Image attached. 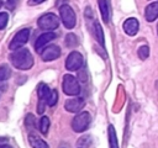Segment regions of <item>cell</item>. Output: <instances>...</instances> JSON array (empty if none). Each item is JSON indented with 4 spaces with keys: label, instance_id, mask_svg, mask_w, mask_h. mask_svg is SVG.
Here are the masks:
<instances>
[{
    "label": "cell",
    "instance_id": "2e32d148",
    "mask_svg": "<svg viewBox=\"0 0 158 148\" xmlns=\"http://www.w3.org/2000/svg\"><path fill=\"white\" fill-rule=\"evenodd\" d=\"M107 132H109V144H110V148H118V143H117V138H116V131H115L112 125L109 126Z\"/></svg>",
    "mask_w": 158,
    "mask_h": 148
},
{
    "label": "cell",
    "instance_id": "4fadbf2b",
    "mask_svg": "<svg viewBox=\"0 0 158 148\" xmlns=\"http://www.w3.org/2000/svg\"><path fill=\"white\" fill-rule=\"evenodd\" d=\"M52 94H53V90L49 89V86H47L44 83H41L38 85V88H37V95H38V99L40 100H42L46 104H48Z\"/></svg>",
    "mask_w": 158,
    "mask_h": 148
},
{
    "label": "cell",
    "instance_id": "83f0119b",
    "mask_svg": "<svg viewBox=\"0 0 158 148\" xmlns=\"http://www.w3.org/2000/svg\"><path fill=\"white\" fill-rule=\"evenodd\" d=\"M79 70H80V69H79ZM78 78H79L81 81H86L88 76H86V72H85V69H81V70L78 73Z\"/></svg>",
    "mask_w": 158,
    "mask_h": 148
},
{
    "label": "cell",
    "instance_id": "277c9868",
    "mask_svg": "<svg viewBox=\"0 0 158 148\" xmlns=\"http://www.w3.org/2000/svg\"><path fill=\"white\" fill-rule=\"evenodd\" d=\"M62 88H63L64 94L70 95V96H75V95H78L80 92V86H79L78 80L73 75H69V74H65L63 76Z\"/></svg>",
    "mask_w": 158,
    "mask_h": 148
},
{
    "label": "cell",
    "instance_id": "4dcf8cb0",
    "mask_svg": "<svg viewBox=\"0 0 158 148\" xmlns=\"http://www.w3.org/2000/svg\"><path fill=\"white\" fill-rule=\"evenodd\" d=\"M157 33H158V25H157Z\"/></svg>",
    "mask_w": 158,
    "mask_h": 148
},
{
    "label": "cell",
    "instance_id": "8fae6325",
    "mask_svg": "<svg viewBox=\"0 0 158 148\" xmlns=\"http://www.w3.org/2000/svg\"><path fill=\"white\" fill-rule=\"evenodd\" d=\"M99 4V9L101 12V17L104 20V22L109 23L110 18H111V5H110V0H98Z\"/></svg>",
    "mask_w": 158,
    "mask_h": 148
},
{
    "label": "cell",
    "instance_id": "484cf974",
    "mask_svg": "<svg viewBox=\"0 0 158 148\" xmlns=\"http://www.w3.org/2000/svg\"><path fill=\"white\" fill-rule=\"evenodd\" d=\"M0 148H12V147L9 144V141H7V138H5V137H1V138H0Z\"/></svg>",
    "mask_w": 158,
    "mask_h": 148
},
{
    "label": "cell",
    "instance_id": "52a82bcc",
    "mask_svg": "<svg viewBox=\"0 0 158 148\" xmlns=\"http://www.w3.org/2000/svg\"><path fill=\"white\" fill-rule=\"evenodd\" d=\"M83 64H84L83 56H81L79 52H77V51L72 52V53L67 57V59H65V68H67L68 70H72V72L79 70V69L83 67Z\"/></svg>",
    "mask_w": 158,
    "mask_h": 148
},
{
    "label": "cell",
    "instance_id": "6da1fadb",
    "mask_svg": "<svg viewBox=\"0 0 158 148\" xmlns=\"http://www.w3.org/2000/svg\"><path fill=\"white\" fill-rule=\"evenodd\" d=\"M10 59H11L12 65L21 70H27V69L32 68V65H33V57L30 53V51L26 48H19V49L14 51Z\"/></svg>",
    "mask_w": 158,
    "mask_h": 148
},
{
    "label": "cell",
    "instance_id": "f1b7e54d",
    "mask_svg": "<svg viewBox=\"0 0 158 148\" xmlns=\"http://www.w3.org/2000/svg\"><path fill=\"white\" fill-rule=\"evenodd\" d=\"M43 1H46V0H28V5H37V4H41V2H43Z\"/></svg>",
    "mask_w": 158,
    "mask_h": 148
},
{
    "label": "cell",
    "instance_id": "7a4b0ae2",
    "mask_svg": "<svg viewBox=\"0 0 158 148\" xmlns=\"http://www.w3.org/2000/svg\"><path fill=\"white\" fill-rule=\"evenodd\" d=\"M59 14H60V20L63 22V25L67 28H73L75 26L77 22V17H75V12L74 10L68 5V4H63L59 7Z\"/></svg>",
    "mask_w": 158,
    "mask_h": 148
},
{
    "label": "cell",
    "instance_id": "7c38bea8",
    "mask_svg": "<svg viewBox=\"0 0 158 148\" xmlns=\"http://www.w3.org/2000/svg\"><path fill=\"white\" fill-rule=\"evenodd\" d=\"M139 28V23L137 21V18L130 17L123 22V31L128 35V36H135L138 32Z\"/></svg>",
    "mask_w": 158,
    "mask_h": 148
},
{
    "label": "cell",
    "instance_id": "d4e9b609",
    "mask_svg": "<svg viewBox=\"0 0 158 148\" xmlns=\"http://www.w3.org/2000/svg\"><path fill=\"white\" fill-rule=\"evenodd\" d=\"M20 2V0H7L6 1V7L10 9V11L15 10V7L17 6V4Z\"/></svg>",
    "mask_w": 158,
    "mask_h": 148
},
{
    "label": "cell",
    "instance_id": "ac0fdd59",
    "mask_svg": "<svg viewBox=\"0 0 158 148\" xmlns=\"http://www.w3.org/2000/svg\"><path fill=\"white\" fill-rule=\"evenodd\" d=\"M49 125H51V122H49V118L47 116L41 117V120H40V131H41L42 134H47Z\"/></svg>",
    "mask_w": 158,
    "mask_h": 148
},
{
    "label": "cell",
    "instance_id": "d6986e66",
    "mask_svg": "<svg viewBox=\"0 0 158 148\" xmlns=\"http://www.w3.org/2000/svg\"><path fill=\"white\" fill-rule=\"evenodd\" d=\"M10 75H11L10 68H9L7 65H5V64L1 65V67H0V83L7 80V79L10 78Z\"/></svg>",
    "mask_w": 158,
    "mask_h": 148
},
{
    "label": "cell",
    "instance_id": "4316f807",
    "mask_svg": "<svg viewBox=\"0 0 158 148\" xmlns=\"http://www.w3.org/2000/svg\"><path fill=\"white\" fill-rule=\"evenodd\" d=\"M47 104L44 102V101H42V100H40V102H38V105H37V112L40 113V115H42L43 112H44V106H46Z\"/></svg>",
    "mask_w": 158,
    "mask_h": 148
},
{
    "label": "cell",
    "instance_id": "ba28073f",
    "mask_svg": "<svg viewBox=\"0 0 158 148\" xmlns=\"http://www.w3.org/2000/svg\"><path fill=\"white\" fill-rule=\"evenodd\" d=\"M60 56V48L56 44H51L48 47H46L42 52H41V58L44 62H51L57 59Z\"/></svg>",
    "mask_w": 158,
    "mask_h": 148
},
{
    "label": "cell",
    "instance_id": "3957f363",
    "mask_svg": "<svg viewBox=\"0 0 158 148\" xmlns=\"http://www.w3.org/2000/svg\"><path fill=\"white\" fill-rule=\"evenodd\" d=\"M91 122V116L89 112L83 111L79 115H77L72 121V128L74 132H84Z\"/></svg>",
    "mask_w": 158,
    "mask_h": 148
},
{
    "label": "cell",
    "instance_id": "7402d4cb",
    "mask_svg": "<svg viewBox=\"0 0 158 148\" xmlns=\"http://www.w3.org/2000/svg\"><path fill=\"white\" fill-rule=\"evenodd\" d=\"M149 56V48L148 46H142L138 48V57L141 59H147Z\"/></svg>",
    "mask_w": 158,
    "mask_h": 148
},
{
    "label": "cell",
    "instance_id": "ffe728a7",
    "mask_svg": "<svg viewBox=\"0 0 158 148\" xmlns=\"http://www.w3.org/2000/svg\"><path fill=\"white\" fill-rule=\"evenodd\" d=\"M64 42H65L67 47H75L78 44V38H77V36L74 33H68L65 36V41Z\"/></svg>",
    "mask_w": 158,
    "mask_h": 148
},
{
    "label": "cell",
    "instance_id": "9a60e30c",
    "mask_svg": "<svg viewBox=\"0 0 158 148\" xmlns=\"http://www.w3.org/2000/svg\"><path fill=\"white\" fill-rule=\"evenodd\" d=\"M28 142L32 148H49V146L43 139L38 138L36 134H32V133L28 134Z\"/></svg>",
    "mask_w": 158,
    "mask_h": 148
},
{
    "label": "cell",
    "instance_id": "5bb4252c",
    "mask_svg": "<svg viewBox=\"0 0 158 148\" xmlns=\"http://www.w3.org/2000/svg\"><path fill=\"white\" fill-rule=\"evenodd\" d=\"M144 16H146V20L149 22L158 18V1H154V2H151L149 5H147V7L144 10Z\"/></svg>",
    "mask_w": 158,
    "mask_h": 148
},
{
    "label": "cell",
    "instance_id": "e0dca14e",
    "mask_svg": "<svg viewBox=\"0 0 158 148\" xmlns=\"http://www.w3.org/2000/svg\"><path fill=\"white\" fill-rule=\"evenodd\" d=\"M94 32H95V37L98 39V42L104 47L105 46V42H104V33H102V28L100 26L99 22H95L94 23Z\"/></svg>",
    "mask_w": 158,
    "mask_h": 148
},
{
    "label": "cell",
    "instance_id": "5b68a950",
    "mask_svg": "<svg viewBox=\"0 0 158 148\" xmlns=\"http://www.w3.org/2000/svg\"><path fill=\"white\" fill-rule=\"evenodd\" d=\"M38 27L44 31H53L59 26V18L54 14H44L38 18Z\"/></svg>",
    "mask_w": 158,
    "mask_h": 148
},
{
    "label": "cell",
    "instance_id": "f546056e",
    "mask_svg": "<svg viewBox=\"0 0 158 148\" xmlns=\"http://www.w3.org/2000/svg\"><path fill=\"white\" fill-rule=\"evenodd\" d=\"M1 5H2V1H1V0H0V7H1Z\"/></svg>",
    "mask_w": 158,
    "mask_h": 148
},
{
    "label": "cell",
    "instance_id": "603a6c76",
    "mask_svg": "<svg viewBox=\"0 0 158 148\" xmlns=\"http://www.w3.org/2000/svg\"><path fill=\"white\" fill-rule=\"evenodd\" d=\"M7 20H9L7 12H0V30H4L6 27Z\"/></svg>",
    "mask_w": 158,
    "mask_h": 148
},
{
    "label": "cell",
    "instance_id": "9c48e42d",
    "mask_svg": "<svg viewBox=\"0 0 158 148\" xmlns=\"http://www.w3.org/2000/svg\"><path fill=\"white\" fill-rule=\"evenodd\" d=\"M84 105H85L84 99H81V97H74V99L67 100L65 104H64V107L69 112H79L84 107Z\"/></svg>",
    "mask_w": 158,
    "mask_h": 148
},
{
    "label": "cell",
    "instance_id": "30bf717a",
    "mask_svg": "<svg viewBox=\"0 0 158 148\" xmlns=\"http://www.w3.org/2000/svg\"><path fill=\"white\" fill-rule=\"evenodd\" d=\"M56 38V35L53 33V32H44V33H42L38 38H37V41H36V43H35V48H36V51L40 53V52H42L43 51V47L47 44V43H49L51 41H53Z\"/></svg>",
    "mask_w": 158,
    "mask_h": 148
},
{
    "label": "cell",
    "instance_id": "44dd1931",
    "mask_svg": "<svg viewBox=\"0 0 158 148\" xmlns=\"http://www.w3.org/2000/svg\"><path fill=\"white\" fill-rule=\"evenodd\" d=\"M25 126H26L27 130H30V131L35 130V127H36V125H35V116H33L32 113L26 115V118H25Z\"/></svg>",
    "mask_w": 158,
    "mask_h": 148
},
{
    "label": "cell",
    "instance_id": "cb8c5ba5",
    "mask_svg": "<svg viewBox=\"0 0 158 148\" xmlns=\"http://www.w3.org/2000/svg\"><path fill=\"white\" fill-rule=\"evenodd\" d=\"M57 100H58V92H57V90H53V94H52V96H51V99H49V101H48L47 105L54 106L56 102H57Z\"/></svg>",
    "mask_w": 158,
    "mask_h": 148
},
{
    "label": "cell",
    "instance_id": "8992f818",
    "mask_svg": "<svg viewBox=\"0 0 158 148\" xmlns=\"http://www.w3.org/2000/svg\"><path fill=\"white\" fill-rule=\"evenodd\" d=\"M30 33H31V30H30V28H23V30L19 31V32L14 36V38L11 39V42H10V44H9L10 49H11V51H16V49L21 48V47L28 41Z\"/></svg>",
    "mask_w": 158,
    "mask_h": 148
}]
</instances>
